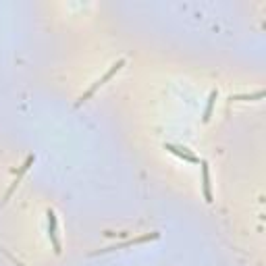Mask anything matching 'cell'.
Returning a JSON list of instances; mask_svg holds the SVG:
<instances>
[{
  "label": "cell",
  "instance_id": "cell-2",
  "mask_svg": "<svg viewBox=\"0 0 266 266\" xmlns=\"http://www.w3.org/2000/svg\"><path fill=\"white\" fill-rule=\"evenodd\" d=\"M164 148L170 152V154H175V156L183 158L185 162H194V164H198V162H200V158L194 154V152H189L187 148H181V146H175V144H164Z\"/></svg>",
  "mask_w": 266,
  "mask_h": 266
},
{
  "label": "cell",
  "instance_id": "cell-6",
  "mask_svg": "<svg viewBox=\"0 0 266 266\" xmlns=\"http://www.w3.org/2000/svg\"><path fill=\"white\" fill-rule=\"evenodd\" d=\"M218 96V92H212L210 98H208V106H206V112H204V123L210 121V115H212V106H214V100Z\"/></svg>",
  "mask_w": 266,
  "mask_h": 266
},
{
  "label": "cell",
  "instance_id": "cell-7",
  "mask_svg": "<svg viewBox=\"0 0 266 266\" xmlns=\"http://www.w3.org/2000/svg\"><path fill=\"white\" fill-rule=\"evenodd\" d=\"M262 96H264L262 92H256L254 96H231V100H254V98H256V100H260Z\"/></svg>",
  "mask_w": 266,
  "mask_h": 266
},
{
  "label": "cell",
  "instance_id": "cell-5",
  "mask_svg": "<svg viewBox=\"0 0 266 266\" xmlns=\"http://www.w3.org/2000/svg\"><path fill=\"white\" fill-rule=\"evenodd\" d=\"M33 160H35V158H33V156H29V158H27V160H25V164H23V166H21V170H19V173H17V177H15V181H13V185H11V189H9V192H7V196H5V202H7V200H9V198H11V194H13V189H15V187H17V185H19V181H21V177H23V175H25V173H27V168H29V166H31V162H33Z\"/></svg>",
  "mask_w": 266,
  "mask_h": 266
},
{
  "label": "cell",
  "instance_id": "cell-1",
  "mask_svg": "<svg viewBox=\"0 0 266 266\" xmlns=\"http://www.w3.org/2000/svg\"><path fill=\"white\" fill-rule=\"evenodd\" d=\"M123 65H125V61H123V59H121L119 63H115V65H112V67H110V71H106V73L102 75V79H98V81H96V83H94V85H92V87H90V90H87V92L83 94V96L79 98V102H77V106H79V104H83V102H85V100H87V98H90V96H92V94H94V92H96L98 87H102V85H104V83H106V81H108V79L112 77V75H117V73H119V71L123 69Z\"/></svg>",
  "mask_w": 266,
  "mask_h": 266
},
{
  "label": "cell",
  "instance_id": "cell-4",
  "mask_svg": "<svg viewBox=\"0 0 266 266\" xmlns=\"http://www.w3.org/2000/svg\"><path fill=\"white\" fill-rule=\"evenodd\" d=\"M202 183H204V198L208 204H212V189H210V170H208V162L202 160Z\"/></svg>",
  "mask_w": 266,
  "mask_h": 266
},
{
  "label": "cell",
  "instance_id": "cell-3",
  "mask_svg": "<svg viewBox=\"0 0 266 266\" xmlns=\"http://www.w3.org/2000/svg\"><path fill=\"white\" fill-rule=\"evenodd\" d=\"M46 216H48V237L52 241V248L56 254H61V241H59V235H56V216L52 210H48Z\"/></svg>",
  "mask_w": 266,
  "mask_h": 266
}]
</instances>
